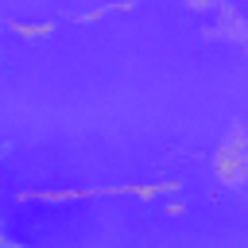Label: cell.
Segmentation results:
<instances>
[{
    "instance_id": "6da1fadb",
    "label": "cell",
    "mask_w": 248,
    "mask_h": 248,
    "mask_svg": "<svg viewBox=\"0 0 248 248\" xmlns=\"http://www.w3.org/2000/svg\"><path fill=\"white\" fill-rule=\"evenodd\" d=\"M194 8H205V4H217V0H190Z\"/></svg>"
}]
</instances>
